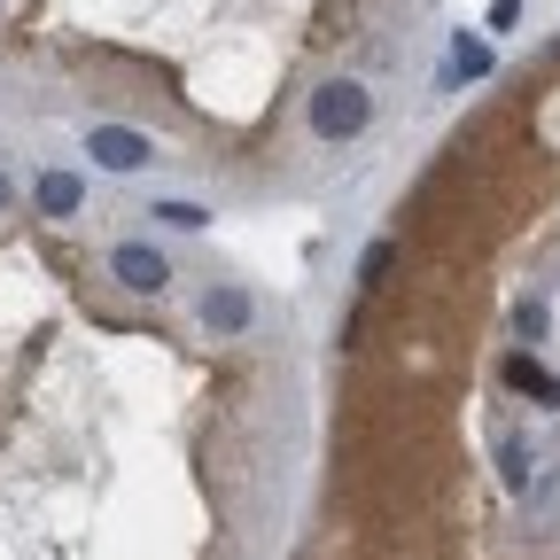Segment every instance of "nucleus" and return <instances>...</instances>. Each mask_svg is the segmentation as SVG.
<instances>
[{
  "label": "nucleus",
  "mask_w": 560,
  "mask_h": 560,
  "mask_svg": "<svg viewBox=\"0 0 560 560\" xmlns=\"http://www.w3.org/2000/svg\"><path fill=\"white\" fill-rule=\"evenodd\" d=\"M366 117H374V94H366L359 79H327V86L312 94V132H319V140H359Z\"/></svg>",
  "instance_id": "obj_1"
},
{
  "label": "nucleus",
  "mask_w": 560,
  "mask_h": 560,
  "mask_svg": "<svg viewBox=\"0 0 560 560\" xmlns=\"http://www.w3.org/2000/svg\"><path fill=\"white\" fill-rule=\"evenodd\" d=\"M109 272H117V289H132V296H164V280H172V265H164L156 242H117Z\"/></svg>",
  "instance_id": "obj_2"
},
{
  "label": "nucleus",
  "mask_w": 560,
  "mask_h": 560,
  "mask_svg": "<svg viewBox=\"0 0 560 560\" xmlns=\"http://www.w3.org/2000/svg\"><path fill=\"white\" fill-rule=\"evenodd\" d=\"M86 156H94L102 172H140V164L156 156V140L132 132V125H94V132H86Z\"/></svg>",
  "instance_id": "obj_3"
},
{
  "label": "nucleus",
  "mask_w": 560,
  "mask_h": 560,
  "mask_svg": "<svg viewBox=\"0 0 560 560\" xmlns=\"http://www.w3.org/2000/svg\"><path fill=\"white\" fill-rule=\"evenodd\" d=\"M32 202L47 210V219H79V202H86V187H79V172H39Z\"/></svg>",
  "instance_id": "obj_4"
},
{
  "label": "nucleus",
  "mask_w": 560,
  "mask_h": 560,
  "mask_svg": "<svg viewBox=\"0 0 560 560\" xmlns=\"http://www.w3.org/2000/svg\"><path fill=\"white\" fill-rule=\"evenodd\" d=\"M202 327H210V335H242V327H249V296H242V289H210V296H202Z\"/></svg>",
  "instance_id": "obj_5"
},
{
  "label": "nucleus",
  "mask_w": 560,
  "mask_h": 560,
  "mask_svg": "<svg viewBox=\"0 0 560 560\" xmlns=\"http://www.w3.org/2000/svg\"><path fill=\"white\" fill-rule=\"evenodd\" d=\"M506 382H514L522 397H537V405H560V382H552V374L529 359V350H514V359H506Z\"/></svg>",
  "instance_id": "obj_6"
},
{
  "label": "nucleus",
  "mask_w": 560,
  "mask_h": 560,
  "mask_svg": "<svg viewBox=\"0 0 560 560\" xmlns=\"http://www.w3.org/2000/svg\"><path fill=\"white\" fill-rule=\"evenodd\" d=\"M149 219H164V226H179V234H202V226H210V210H202V202H179V195H164V202L149 210Z\"/></svg>",
  "instance_id": "obj_7"
},
{
  "label": "nucleus",
  "mask_w": 560,
  "mask_h": 560,
  "mask_svg": "<svg viewBox=\"0 0 560 560\" xmlns=\"http://www.w3.org/2000/svg\"><path fill=\"white\" fill-rule=\"evenodd\" d=\"M389 265H397V242H374V249L359 257V280H366V289H382V280H389Z\"/></svg>",
  "instance_id": "obj_8"
},
{
  "label": "nucleus",
  "mask_w": 560,
  "mask_h": 560,
  "mask_svg": "<svg viewBox=\"0 0 560 560\" xmlns=\"http://www.w3.org/2000/svg\"><path fill=\"white\" fill-rule=\"evenodd\" d=\"M452 70H459V79H482V70H490V47H482V39H459V47H452Z\"/></svg>",
  "instance_id": "obj_9"
},
{
  "label": "nucleus",
  "mask_w": 560,
  "mask_h": 560,
  "mask_svg": "<svg viewBox=\"0 0 560 560\" xmlns=\"http://www.w3.org/2000/svg\"><path fill=\"white\" fill-rule=\"evenodd\" d=\"M506 24H522V0H490V32H506Z\"/></svg>",
  "instance_id": "obj_10"
},
{
  "label": "nucleus",
  "mask_w": 560,
  "mask_h": 560,
  "mask_svg": "<svg viewBox=\"0 0 560 560\" xmlns=\"http://www.w3.org/2000/svg\"><path fill=\"white\" fill-rule=\"evenodd\" d=\"M506 482H514V490L529 482V452H522V444H506Z\"/></svg>",
  "instance_id": "obj_11"
},
{
  "label": "nucleus",
  "mask_w": 560,
  "mask_h": 560,
  "mask_svg": "<svg viewBox=\"0 0 560 560\" xmlns=\"http://www.w3.org/2000/svg\"><path fill=\"white\" fill-rule=\"evenodd\" d=\"M0 210H9V172H0Z\"/></svg>",
  "instance_id": "obj_12"
}]
</instances>
